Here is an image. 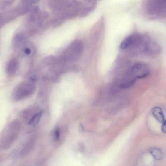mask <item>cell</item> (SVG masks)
Segmentation results:
<instances>
[{"mask_svg":"<svg viewBox=\"0 0 166 166\" xmlns=\"http://www.w3.org/2000/svg\"><path fill=\"white\" fill-rule=\"evenodd\" d=\"M83 49V45L81 42H74L66 49L59 59L61 62L73 61L80 55Z\"/></svg>","mask_w":166,"mask_h":166,"instance_id":"cell-4","label":"cell"},{"mask_svg":"<svg viewBox=\"0 0 166 166\" xmlns=\"http://www.w3.org/2000/svg\"><path fill=\"white\" fill-rule=\"evenodd\" d=\"M36 79L33 77L30 79L21 83L12 91L11 98L18 102L28 98L33 95L36 89Z\"/></svg>","mask_w":166,"mask_h":166,"instance_id":"cell-2","label":"cell"},{"mask_svg":"<svg viewBox=\"0 0 166 166\" xmlns=\"http://www.w3.org/2000/svg\"><path fill=\"white\" fill-rule=\"evenodd\" d=\"M19 63L18 60L13 58L11 59L8 63L6 68V72L9 76L13 75L18 69Z\"/></svg>","mask_w":166,"mask_h":166,"instance_id":"cell-8","label":"cell"},{"mask_svg":"<svg viewBox=\"0 0 166 166\" xmlns=\"http://www.w3.org/2000/svg\"><path fill=\"white\" fill-rule=\"evenodd\" d=\"M52 137L54 141H58L59 140L60 136V129L57 127L54 130L52 133Z\"/></svg>","mask_w":166,"mask_h":166,"instance_id":"cell-14","label":"cell"},{"mask_svg":"<svg viewBox=\"0 0 166 166\" xmlns=\"http://www.w3.org/2000/svg\"><path fill=\"white\" fill-rule=\"evenodd\" d=\"M35 140L34 139H32L28 141L23 148L22 151L20 153L21 156H24L28 154L31 150L35 143Z\"/></svg>","mask_w":166,"mask_h":166,"instance_id":"cell-12","label":"cell"},{"mask_svg":"<svg viewBox=\"0 0 166 166\" xmlns=\"http://www.w3.org/2000/svg\"><path fill=\"white\" fill-rule=\"evenodd\" d=\"M43 111L41 110L35 113L30 119L28 122V125L33 126H37L40 122Z\"/></svg>","mask_w":166,"mask_h":166,"instance_id":"cell-11","label":"cell"},{"mask_svg":"<svg viewBox=\"0 0 166 166\" xmlns=\"http://www.w3.org/2000/svg\"><path fill=\"white\" fill-rule=\"evenodd\" d=\"M145 10L152 18L164 17L166 16V0H147Z\"/></svg>","mask_w":166,"mask_h":166,"instance_id":"cell-3","label":"cell"},{"mask_svg":"<svg viewBox=\"0 0 166 166\" xmlns=\"http://www.w3.org/2000/svg\"><path fill=\"white\" fill-rule=\"evenodd\" d=\"M149 66L146 63L138 62L135 63L129 71V73L136 79H141L148 76L150 74Z\"/></svg>","mask_w":166,"mask_h":166,"instance_id":"cell-6","label":"cell"},{"mask_svg":"<svg viewBox=\"0 0 166 166\" xmlns=\"http://www.w3.org/2000/svg\"><path fill=\"white\" fill-rule=\"evenodd\" d=\"M149 151L153 158L157 160H160L163 158V152L161 149L159 148L156 147L150 148Z\"/></svg>","mask_w":166,"mask_h":166,"instance_id":"cell-10","label":"cell"},{"mask_svg":"<svg viewBox=\"0 0 166 166\" xmlns=\"http://www.w3.org/2000/svg\"><path fill=\"white\" fill-rule=\"evenodd\" d=\"M161 48L160 45L146 35L142 51L148 55H156L160 53Z\"/></svg>","mask_w":166,"mask_h":166,"instance_id":"cell-7","label":"cell"},{"mask_svg":"<svg viewBox=\"0 0 166 166\" xmlns=\"http://www.w3.org/2000/svg\"><path fill=\"white\" fill-rule=\"evenodd\" d=\"M162 123L161 126V130L164 133L166 134V120H164Z\"/></svg>","mask_w":166,"mask_h":166,"instance_id":"cell-15","label":"cell"},{"mask_svg":"<svg viewBox=\"0 0 166 166\" xmlns=\"http://www.w3.org/2000/svg\"><path fill=\"white\" fill-rule=\"evenodd\" d=\"M21 127L20 122L17 120L13 121L5 126L1 135V150H7L13 145L18 136Z\"/></svg>","mask_w":166,"mask_h":166,"instance_id":"cell-1","label":"cell"},{"mask_svg":"<svg viewBox=\"0 0 166 166\" xmlns=\"http://www.w3.org/2000/svg\"><path fill=\"white\" fill-rule=\"evenodd\" d=\"M136 80V78H131V79L121 84V85L120 86V88L123 89L130 88L134 85Z\"/></svg>","mask_w":166,"mask_h":166,"instance_id":"cell-13","label":"cell"},{"mask_svg":"<svg viewBox=\"0 0 166 166\" xmlns=\"http://www.w3.org/2000/svg\"><path fill=\"white\" fill-rule=\"evenodd\" d=\"M152 113L153 116L159 122L162 123L164 122L165 120L164 114L160 107H156L153 108Z\"/></svg>","mask_w":166,"mask_h":166,"instance_id":"cell-9","label":"cell"},{"mask_svg":"<svg viewBox=\"0 0 166 166\" xmlns=\"http://www.w3.org/2000/svg\"><path fill=\"white\" fill-rule=\"evenodd\" d=\"M146 35L139 33H136L129 36L125 38L121 43L123 49H126L129 47L137 48L141 47L143 49Z\"/></svg>","mask_w":166,"mask_h":166,"instance_id":"cell-5","label":"cell"}]
</instances>
